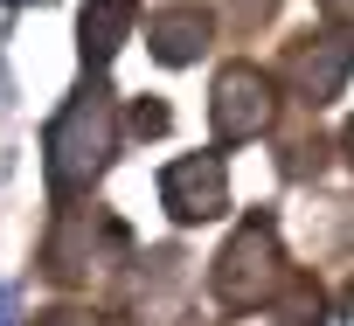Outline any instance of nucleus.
I'll use <instances>...</instances> for the list:
<instances>
[{
	"label": "nucleus",
	"mask_w": 354,
	"mask_h": 326,
	"mask_svg": "<svg viewBox=\"0 0 354 326\" xmlns=\"http://www.w3.org/2000/svg\"><path fill=\"white\" fill-rule=\"evenodd\" d=\"M278 111V90L257 63H223L216 70V97H209V125H216V146H243L271 125Z\"/></svg>",
	"instance_id": "nucleus-3"
},
{
	"label": "nucleus",
	"mask_w": 354,
	"mask_h": 326,
	"mask_svg": "<svg viewBox=\"0 0 354 326\" xmlns=\"http://www.w3.org/2000/svg\"><path fill=\"white\" fill-rule=\"evenodd\" d=\"M8 319H15V291H8V285H0V326H8Z\"/></svg>",
	"instance_id": "nucleus-10"
},
{
	"label": "nucleus",
	"mask_w": 354,
	"mask_h": 326,
	"mask_svg": "<svg viewBox=\"0 0 354 326\" xmlns=\"http://www.w3.org/2000/svg\"><path fill=\"white\" fill-rule=\"evenodd\" d=\"M42 326H97V319H84V312H49Z\"/></svg>",
	"instance_id": "nucleus-9"
},
{
	"label": "nucleus",
	"mask_w": 354,
	"mask_h": 326,
	"mask_svg": "<svg viewBox=\"0 0 354 326\" xmlns=\"http://www.w3.org/2000/svg\"><path fill=\"white\" fill-rule=\"evenodd\" d=\"M167 125H174V111H167L160 97H139V104H132V132H139V139H160Z\"/></svg>",
	"instance_id": "nucleus-8"
},
{
	"label": "nucleus",
	"mask_w": 354,
	"mask_h": 326,
	"mask_svg": "<svg viewBox=\"0 0 354 326\" xmlns=\"http://www.w3.org/2000/svg\"><path fill=\"white\" fill-rule=\"evenodd\" d=\"M111 146H118V132H111V97L91 84V90H77L70 104H63V118L49 125V188L56 195H77V188H91L104 167H111Z\"/></svg>",
	"instance_id": "nucleus-1"
},
{
	"label": "nucleus",
	"mask_w": 354,
	"mask_h": 326,
	"mask_svg": "<svg viewBox=\"0 0 354 326\" xmlns=\"http://www.w3.org/2000/svg\"><path fill=\"white\" fill-rule=\"evenodd\" d=\"M278 278H285L278 229H271L264 215H250V222L223 243V257H216V271H209V291H216L223 305H257V298L278 291Z\"/></svg>",
	"instance_id": "nucleus-2"
},
{
	"label": "nucleus",
	"mask_w": 354,
	"mask_h": 326,
	"mask_svg": "<svg viewBox=\"0 0 354 326\" xmlns=\"http://www.w3.org/2000/svg\"><path fill=\"white\" fill-rule=\"evenodd\" d=\"M132 0H91L84 8V21H77V35H84V63L91 70H104L118 49H125V35H132Z\"/></svg>",
	"instance_id": "nucleus-7"
},
{
	"label": "nucleus",
	"mask_w": 354,
	"mask_h": 326,
	"mask_svg": "<svg viewBox=\"0 0 354 326\" xmlns=\"http://www.w3.org/2000/svg\"><path fill=\"white\" fill-rule=\"evenodd\" d=\"M292 84L306 104H333L347 90V42L340 35H319V42H299L292 49Z\"/></svg>",
	"instance_id": "nucleus-6"
},
{
	"label": "nucleus",
	"mask_w": 354,
	"mask_h": 326,
	"mask_svg": "<svg viewBox=\"0 0 354 326\" xmlns=\"http://www.w3.org/2000/svg\"><path fill=\"white\" fill-rule=\"evenodd\" d=\"M160 209L174 222H216L230 209L223 153H188V160H174V167H160Z\"/></svg>",
	"instance_id": "nucleus-4"
},
{
	"label": "nucleus",
	"mask_w": 354,
	"mask_h": 326,
	"mask_svg": "<svg viewBox=\"0 0 354 326\" xmlns=\"http://www.w3.org/2000/svg\"><path fill=\"white\" fill-rule=\"evenodd\" d=\"M209 35H216V21H209V15L195 8V0H174V8H153V21H146V42H153V56H160L167 70H181V63H202Z\"/></svg>",
	"instance_id": "nucleus-5"
},
{
	"label": "nucleus",
	"mask_w": 354,
	"mask_h": 326,
	"mask_svg": "<svg viewBox=\"0 0 354 326\" xmlns=\"http://www.w3.org/2000/svg\"><path fill=\"white\" fill-rule=\"evenodd\" d=\"M21 8H28V0H21Z\"/></svg>",
	"instance_id": "nucleus-11"
}]
</instances>
